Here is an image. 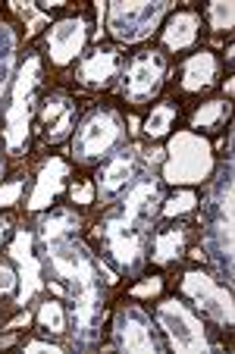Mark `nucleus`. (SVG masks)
<instances>
[{"instance_id":"1","label":"nucleus","mask_w":235,"mask_h":354,"mask_svg":"<svg viewBox=\"0 0 235 354\" xmlns=\"http://www.w3.org/2000/svg\"><path fill=\"white\" fill-rule=\"evenodd\" d=\"M163 204V188L157 176H138L129 185L122 204L107 214L97 226V239L104 245V254L110 263H116L120 273H135L141 270L144 257H148V241H151V223L160 214Z\"/></svg>"},{"instance_id":"2","label":"nucleus","mask_w":235,"mask_h":354,"mask_svg":"<svg viewBox=\"0 0 235 354\" xmlns=\"http://www.w3.org/2000/svg\"><path fill=\"white\" fill-rule=\"evenodd\" d=\"M201 226L210 263H214L216 276L226 279V288H232V157H226L207 198H204Z\"/></svg>"},{"instance_id":"3","label":"nucleus","mask_w":235,"mask_h":354,"mask_svg":"<svg viewBox=\"0 0 235 354\" xmlns=\"http://www.w3.org/2000/svg\"><path fill=\"white\" fill-rule=\"evenodd\" d=\"M41 248H44V254H47L50 279H57V286L66 288L69 298L101 292V288H97V261L88 254L85 245H79L73 235L44 241Z\"/></svg>"},{"instance_id":"4","label":"nucleus","mask_w":235,"mask_h":354,"mask_svg":"<svg viewBox=\"0 0 235 354\" xmlns=\"http://www.w3.org/2000/svg\"><path fill=\"white\" fill-rule=\"evenodd\" d=\"M126 141V122L113 107H94L82 120L73 138V154L79 163H104Z\"/></svg>"},{"instance_id":"5","label":"nucleus","mask_w":235,"mask_h":354,"mask_svg":"<svg viewBox=\"0 0 235 354\" xmlns=\"http://www.w3.org/2000/svg\"><path fill=\"white\" fill-rule=\"evenodd\" d=\"M214 169V151H210L207 138L198 132H179L169 141L167 163H163V179L173 185H195V182L207 179Z\"/></svg>"},{"instance_id":"6","label":"nucleus","mask_w":235,"mask_h":354,"mask_svg":"<svg viewBox=\"0 0 235 354\" xmlns=\"http://www.w3.org/2000/svg\"><path fill=\"white\" fill-rule=\"evenodd\" d=\"M167 10V0H154V3H148V0H113L107 10V28L116 41L135 44V41H144L160 26Z\"/></svg>"},{"instance_id":"7","label":"nucleus","mask_w":235,"mask_h":354,"mask_svg":"<svg viewBox=\"0 0 235 354\" xmlns=\"http://www.w3.org/2000/svg\"><path fill=\"white\" fill-rule=\"evenodd\" d=\"M38 79H41V63H38V57H28L19 69V79L13 82V104L7 110L3 141H7L10 151H22L28 141V122H32V104H35Z\"/></svg>"},{"instance_id":"8","label":"nucleus","mask_w":235,"mask_h":354,"mask_svg":"<svg viewBox=\"0 0 235 354\" xmlns=\"http://www.w3.org/2000/svg\"><path fill=\"white\" fill-rule=\"evenodd\" d=\"M157 323H160V329L167 333L169 348H176V351H182V354L210 351V348H214V342L207 339V329H204L201 317H195L176 298L157 304Z\"/></svg>"},{"instance_id":"9","label":"nucleus","mask_w":235,"mask_h":354,"mask_svg":"<svg viewBox=\"0 0 235 354\" xmlns=\"http://www.w3.org/2000/svg\"><path fill=\"white\" fill-rule=\"evenodd\" d=\"M163 75H167V60L157 50H141L132 54L122 66V97L129 104H144L151 100L163 85Z\"/></svg>"},{"instance_id":"10","label":"nucleus","mask_w":235,"mask_h":354,"mask_svg":"<svg viewBox=\"0 0 235 354\" xmlns=\"http://www.w3.org/2000/svg\"><path fill=\"white\" fill-rule=\"evenodd\" d=\"M182 292L195 301L207 317H214L220 326H232V320H235L232 295H229V288H223L216 279H210L207 273H201V270H188V273L182 276Z\"/></svg>"},{"instance_id":"11","label":"nucleus","mask_w":235,"mask_h":354,"mask_svg":"<svg viewBox=\"0 0 235 354\" xmlns=\"http://www.w3.org/2000/svg\"><path fill=\"white\" fill-rule=\"evenodd\" d=\"M113 342L120 351L129 354H154L160 348L154 323L141 308H122L113 320Z\"/></svg>"},{"instance_id":"12","label":"nucleus","mask_w":235,"mask_h":354,"mask_svg":"<svg viewBox=\"0 0 235 354\" xmlns=\"http://www.w3.org/2000/svg\"><path fill=\"white\" fill-rule=\"evenodd\" d=\"M138 160H141L138 147H120L104 160L101 173L94 179V188H97L101 201H113L129 192V185L138 179Z\"/></svg>"},{"instance_id":"13","label":"nucleus","mask_w":235,"mask_h":354,"mask_svg":"<svg viewBox=\"0 0 235 354\" xmlns=\"http://www.w3.org/2000/svg\"><path fill=\"white\" fill-rule=\"evenodd\" d=\"M88 41V22L82 16H73V19H60L57 26H50V35H47V50H50V60L57 66H66L75 57L82 54V47Z\"/></svg>"},{"instance_id":"14","label":"nucleus","mask_w":235,"mask_h":354,"mask_svg":"<svg viewBox=\"0 0 235 354\" xmlns=\"http://www.w3.org/2000/svg\"><path fill=\"white\" fill-rule=\"evenodd\" d=\"M101 320H104L101 292L73 298V345L75 348H91L94 342L101 339Z\"/></svg>"},{"instance_id":"15","label":"nucleus","mask_w":235,"mask_h":354,"mask_svg":"<svg viewBox=\"0 0 235 354\" xmlns=\"http://www.w3.org/2000/svg\"><path fill=\"white\" fill-rule=\"evenodd\" d=\"M10 257L19 263V295H16V304L26 308V301L41 288V263H38V257L32 254V232L22 229V232L16 235L13 245H10Z\"/></svg>"},{"instance_id":"16","label":"nucleus","mask_w":235,"mask_h":354,"mask_svg":"<svg viewBox=\"0 0 235 354\" xmlns=\"http://www.w3.org/2000/svg\"><path fill=\"white\" fill-rule=\"evenodd\" d=\"M122 66V57L116 47H97L94 54H88L85 60L79 63V82L88 88L107 85Z\"/></svg>"},{"instance_id":"17","label":"nucleus","mask_w":235,"mask_h":354,"mask_svg":"<svg viewBox=\"0 0 235 354\" xmlns=\"http://www.w3.org/2000/svg\"><path fill=\"white\" fill-rule=\"evenodd\" d=\"M66 163L63 160H47L44 167H41V173H38V185H35V192H32V198H28V210H41V207H47L50 201L60 194V188H63V179H66Z\"/></svg>"},{"instance_id":"18","label":"nucleus","mask_w":235,"mask_h":354,"mask_svg":"<svg viewBox=\"0 0 235 354\" xmlns=\"http://www.w3.org/2000/svg\"><path fill=\"white\" fill-rule=\"evenodd\" d=\"M216 79V57L210 50H201V54L188 57L185 66H182V88L185 91H201V88H210Z\"/></svg>"},{"instance_id":"19","label":"nucleus","mask_w":235,"mask_h":354,"mask_svg":"<svg viewBox=\"0 0 235 354\" xmlns=\"http://www.w3.org/2000/svg\"><path fill=\"white\" fill-rule=\"evenodd\" d=\"M198 28H201L198 13H176L169 26L163 28V44L169 50H188L198 41Z\"/></svg>"},{"instance_id":"20","label":"nucleus","mask_w":235,"mask_h":354,"mask_svg":"<svg viewBox=\"0 0 235 354\" xmlns=\"http://www.w3.org/2000/svg\"><path fill=\"white\" fill-rule=\"evenodd\" d=\"M182 251H185V226H163L154 232L151 239V257L157 263H169V261H179Z\"/></svg>"},{"instance_id":"21","label":"nucleus","mask_w":235,"mask_h":354,"mask_svg":"<svg viewBox=\"0 0 235 354\" xmlns=\"http://www.w3.org/2000/svg\"><path fill=\"white\" fill-rule=\"evenodd\" d=\"M79 232V216L73 210H50L47 216H41L38 223V241H54V239H66V235Z\"/></svg>"},{"instance_id":"22","label":"nucleus","mask_w":235,"mask_h":354,"mask_svg":"<svg viewBox=\"0 0 235 354\" xmlns=\"http://www.w3.org/2000/svg\"><path fill=\"white\" fill-rule=\"evenodd\" d=\"M13 60H16V35L7 22H0V104L10 91V75H13Z\"/></svg>"},{"instance_id":"23","label":"nucleus","mask_w":235,"mask_h":354,"mask_svg":"<svg viewBox=\"0 0 235 354\" xmlns=\"http://www.w3.org/2000/svg\"><path fill=\"white\" fill-rule=\"evenodd\" d=\"M173 120H176L173 104H157V107L151 110V116L144 120V132H148L151 138H163V135L169 132V126H173Z\"/></svg>"},{"instance_id":"24","label":"nucleus","mask_w":235,"mask_h":354,"mask_svg":"<svg viewBox=\"0 0 235 354\" xmlns=\"http://www.w3.org/2000/svg\"><path fill=\"white\" fill-rule=\"evenodd\" d=\"M226 113H229L226 100H210V104H201L198 113L191 116V129H214V126H220Z\"/></svg>"},{"instance_id":"25","label":"nucleus","mask_w":235,"mask_h":354,"mask_svg":"<svg viewBox=\"0 0 235 354\" xmlns=\"http://www.w3.org/2000/svg\"><path fill=\"white\" fill-rule=\"evenodd\" d=\"M38 323L44 333H63L66 329V310H63V304H57V301H44L38 310Z\"/></svg>"},{"instance_id":"26","label":"nucleus","mask_w":235,"mask_h":354,"mask_svg":"<svg viewBox=\"0 0 235 354\" xmlns=\"http://www.w3.org/2000/svg\"><path fill=\"white\" fill-rule=\"evenodd\" d=\"M207 16H210L214 32H229V28H232V19H235V7L229 0H214L207 7Z\"/></svg>"},{"instance_id":"27","label":"nucleus","mask_w":235,"mask_h":354,"mask_svg":"<svg viewBox=\"0 0 235 354\" xmlns=\"http://www.w3.org/2000/svg\"><path fill=\"white\" fill-rule=\"evenodd\" d=\"M73 107V100L66 97V94H50V97L44 100V107H41V120L44 122H57L60 116H66Z\"/></svg>"},{"instance_id":"28","label":"nucleus","mask_w":235,"mask_h":354,"mask_svg":"<svg viewBox=\"0 0 235 354\" xmlns=\"http://www.w3.org/2000/svg\"><path fill=\"white\" fill-rule=\"evenodd\" d=\"M195 204H198L195 192H179V194H173V198L167 201V207H160V214L163 216H179V214H188Z\"/></svg>"},{"instance_id":"29","label":"nucleus","mask_w":235,"mask_h":354,"mask_svg":"<svg viewBox=\"0 0 235 354\" xmlns=\"http://www.w3.org/2000/svg\"><path fill=\"white\" fill-rule=\"evenodd\" d=\"M10 7H13L16 13H19L22 19H26V28H28V35H32V32H35V28H38V26H44V22H47V16L41 13V10L35 7V3H22V0H10Z\"/></svg>"},{"instance_id":"30","label":"nucleus","mask_w":235,"mask_h":354,"mask_svg":"<svg viewBox=\"0 0 235 354\" xmlns=\"http://www.w3.org/2000/svg\"><path fill=\"white\" fill-rule=\"evenodd\" d=\"M22 188H26L22 179H13V182H7V185H0V207H13L16 201H19Z\"/></svg>"},{"instance_id":"31","label":"nucleus","mask_w":235,"mask_h":354,"mask_svg":"<svg viewBox=\"0 0 235 354\" xmlns=\"http://www.w3.org/2000/svg\"><path fill=\"white\" fill-rule=\"evenodd\" d=\"M73 120H75V110H69L66 116H60L54 126L47 129V138H50V141H63L69 135V129H73Z\"/></svg>"},{"instance_id":"32","label":"nucleus","mask_w":235,"mask_h":354,"mask_svg":"<svg viewBox=\"0 0 235 354\" xmlns=\"http://www.w3.org/2000/svg\"><path fill=\"white\" fill-rule=\"evenodd\" d=\"M16 270L10 263H0V298H7V295L16 292Z\"/></svg>"},{"instance_id":"33","label":"nucleus","mask_w":235,"mask_h":354,"mask_svg":"<svg viewBox=\"0 0 235 354\" xmlns=\"http://www.w3.org/2000/svg\"><path fill=\"white\" fill-rule=\"evenodd\" d=\"M160 288H163V282L154 276V279H148V282H141V286H135L132 295H135V298H144V295H157Z\"/></svg>"},{"instance_id":"34","label":"nucleus","mask_w":235,"mask_h":354,"mask_svg":"<svg viewBox=\"0 0 235 354\" xmlns=\"http://www.w3.org/2000/svg\"><path fill=\"white\" fill-rule=\"evenodd\" d=\"M91 198H94V188L91 185H75L73 188V201H75V204H91Z\"/></svg>"},{"instance_id":"35","label":"nucleus","mask_w":235,"mask_h":354,"mask_svg":"<svg viewBox=\"0 0 235 354\" xmlns=\"http://www.w3.org/2000/svg\"><path fill=\"white\" fill-rule=\"evenodd\" d=\"M32 351H47V354H60V348H57V345H50V342H28V345H26V354H32Z\"/></svg>"},{"instance_id":"36","label":"nucleus","mask_w":235,"mask_h":354,"mask_svg":"<svg viewBox=\"0 0 235 354\" xmlns=\"http://www.w3.org/2000/svg\"><path fill=\"white\" fill-rule=\"evenodd\" d=\"M7 229H10V223H7V220H0V239L7 235Z\"/></svg>"},{"instance_id":"37","label":"nucleus","mask_w":235,"mask_h":354,"mask_svg":"<svg viewBox=\"0 0 235 354\" xmlns=\"http://www.w3.org/2000/svg\"><path fill=\"white\" fill-rule=\"evenodd\" d=\"M0 176H3V151H0Z\"/></svg>"}]
</instances>
